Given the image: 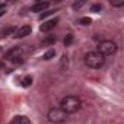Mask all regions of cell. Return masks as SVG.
Instances as JSON below:
<instances>
[{
    "instance_id": "277c9868",
    "label": "cell",
    "mask_w": 124,
    "mask_h": 124,
    "mask_svg": "<svg viewBox=\"0 0 124 124\" xmlns=\"http://www.w3.org/2000/svg\"><path fill=\"white\" fill-rule=\"evenodd\" d=\"M48 120L51 123H63L66 118H67V114L63 111V109H60V108H51L47 114Z\"/></svg>"
},
{
    "instance_id": "6da1fadb",
    "label": "cell",
    "mask_w": 124,
    "mask_h": 124,
    "mask_svg": "<svg viewBox=\"0 0 124 124\" xmlns=\"http://www.w3.org/2000/svg\"><path fill=\"white\" fill-rule=\"evenodd\" d=\"M80 99L78 96H73V95H69V96H64L60 102V109H63L66 114H73L76 111L80 109Z\"/></svg>"
},
{
    "instance_id": "d6986e66",
    "label": "cell",
    "mask_w": 124,
    "mask_h": 124,
    "mask_svg": "<svg viewBox=\"0 0 124 124\" xmlns=\"http://www.w3.org/2000/svg\"><path fill=\"white\" fill-rule=\"evenodd\" d=\"M82 5H83V2H80V3H75V5H73V8H75V9H78V8H80Z\"/></svg>"
},
{
    "instance_id": "ba28073f",
    "label": "cell",
    "mask_w": 124,
    "mask_h": 124,
    "mask_svg": "<svg viewBox=\"0 0 124 124\" xmlns=\"http://www.w3.org/2000/svg\"><path fill=\"white\" fill-rule=\"evenodd\" d=\"M48 6H50L48 2H38V3H35L34 6H31V10H32V12H42V10L48 9Z\"/></svg>"
},
{
    "instance_id": "5b68a950",
    "label": "cell",
    "mask_w": 124,
    "mask_h": 124,
    "mask_svg": "<svg viewBox=\"0 0 124 124\" xmlns=\"http://www.w3.org/2000/svg\"><path fill=\"white\" fill-rule=\"evenodd\" d=\"M22 55H23V50L21 47H13L6 53L5 58L9 61H13V63H19V61H22Z\"/></svg>"
},
{
    "instance_id": "30bf717a",
    "label": "cell",
    "mask_w": 124,
    "mask_h": 124,
    "mask_svg": "<svg viewBox=\"0 0 124 124\" xmlns=\"http://www.w3.org/2000/svg\"><path fill=\"white\" fill-rule=\"evenodd\" d=\"M31 85H32V78H31V76H25V78L22 79V86L28 88V86H31Z\"/></svg>"
},
{
    "instance_id": "52a82bcc",
    "label": "cell",
    "mask_w": 124,
    "mask_h": 124,
    "mask_svg": "<svg viewBox=\"0 0 124 124\" xmlns=\"http://www.w3.org/2000/svg\"><path fill=\"white\" fill-rule=\"evenodd\" d=\"M58 23V19H51V21H47V22H44L41 26H39V31L41 32H48V31H51L55 25Z\"/></svg>"
},
{
    "instance_id": "9a60e30c",
    "label": "cell",
    "mask_w": 124,
    "mask_h": 124,
    "mask_svg": "<svg viewBox=\"0 0 124 124\" xmlns=\"http://www.w3.org/2000/svg\"><path fill=\"white\" fill-rule=\"evenodd\" d=\"M12 32H15V28H12V26H9V28H3V31H2L3 35H6V34H12Z\"/></svg>"
},
{
    "instance_id": "ac0fdd59",
    "label": "cell",
    "mask_w": 124,
    "mask_h": 124,
    "mask_svg": "<svg viewBox=\"0 0 124 124\" xmlns=\"http://www.w3.org/2000/svg\"><path fill=\"white\" fill-rule=\"evenodd\" d=\"M111 5L115 6V8H118V6H124V0H121V2H111Z\"/></svg>"
},
{
    "instance_id": "2e32d148",
    "label": "cell",
    "mask_w": 124,
    "mask_h": 124,
    "mask_svg": "<svg viewBox=\"0 0 124 124\" xmlns=\"http://www.w3.org/2000/svg\"><path fill=\"white\" fill-rule=\"evenodd\" d=\"M72 41H73V35H70V34L66 35V38H64V44H66V45H70Z\"/></svg>"
},
{
    "instance_id": "7c38bea8",
    "label": "cell",
    "mask_w": 124,
    "mask_h": 124,
    "mask_svg": "<svg viewBox=\"0 0 124 124\" xmlns=\"http://www.w3.org/2000/svg\"><path fill=\"white\" fill-rule=\"evenodd\" d=\"M79 23L80 25H89V23H92V19L91 18H80L79 19Z\"/></svg>"
},
{
    "instance_id": "e0dca14e",
    "label": "cell",
    "mask_w": 124,
    "mask_h": 124,
    "mask_svg": "<svg viewBox=\"0 0 124 124\" xmlns=\"http://www.w3.org/2000/svg\"><path fill=\"white\" fill-rule=\"evenodd\" d=\"M91 9H92V12H99V10L102 9V6H101V5H93Z\"/></svg>"
},
{
    "instance_id": "4fadbf2b",
    "label": "cell",
    "mask_w": 124,
    "mask_h": 124,
    "mask_svg": "<svg viewBox=\"0 0 124 124\" xmlns=\"http://www.w3.org/2000/svg\"><path fill=\"white\" fill-rule=\"evenodd\" d=\"M54 42H55V38H54V37H50V38H47V39H44V41H42V44H44V45L54 44Z\"/></svg>"
},
{
    "instance_id": "7a4b0ae2",
    "label": "cell",
    "mask_w": 124,
    "mask_h": 124,
    "mask_svg": "<svg viewBox=\"0 0 124 124\" xmlns=\"http://www.w3.org/2000/svg\"><path fill=\"white\" fill-rule=\"evenodd\" d=\"M105 63V57L98 51H91L85 55V64L91 69H99Z\"/></svg>"
},
{
    "instance_id": "ffe728a7",
    "label": "cell",
    "mask_w": 124,
    "mask_h": 124,
    "mask_svg": "<svg viewBox=\"0 0 124 124\" xmlns=\"http://www.w3.org/2000/svg\"><path fill=\"white\" fill-rule=\"evenodd\" d=\"M2 67H3V64H2V63H0V69H2Z\"/></svg>"
},
{
    "instance_id": "8992f818",
    "label": "cell",
    "mask_w": 124,
    "mask_h": 124,
    "mask_svg": "<svg viewBox=\"0 0 124 124\" xmlns=\"http://www.w3.org/2000/svg\"><path fill=\"white\" fill-rule=\"evenodd\" d=\"M31 31H32V28L28 26V25H25V26H21V28L15 29L13 37H15V38H23V37H28V35L31 34Z\"/></svg>"
},
{
    "instance_id": "8fae6325",
    "label": "cell",
    "mask_w": 124,
    "mask_h": 124,
    "mask_svg": "<svg viewBox=\"0 0 124 124\" xmlns=\"http://www.w3.org/2000/svg\"><path fill=\"white\" fill-rule=\"evenodd\" d=\"M54 55H55V51H54V50H50V51H47V53L42 55V58H44V60H51Z\"/></svg>"
},
{
    "instance_id": "3957f363",
    "label": "cell",
    "mask_w": 124,
    "mask_h": 124,
    "mask_svg": "<svg viewBox=\"0 0 124 124\" xmlns=\"http://www.w3.org/2000/svg\"><path fill=\"white\" fill-rule=\"evenodd\" d=\"M115 51H117V44H115L114 41L107 39V41H102V42L98 45V53H101L104 57H105V55H112Z\"/></svg>"
},
{
    "instance_id": "9c48e42d",
    "label": "cell",
    "mask_w": 124,
    "mask_h": 124,
    "mask_svg": "<svg viewBox=\"0 0 124 124\" xmlns=\"http://www.w3.org/2000/svg\"><path fill=\"white\" fill-rule=\"evenodd\" d=\"M29 123H31L29 118L25 117V115H16L12 120V124H29Z\"/></svg>"
},
{
    "instance_id": "44dd1931",
    "label": "cell",
    "mask_w": 124,
    "mask_h": 124,
    "mask_svg": "<svg viewBox=\"0 0 124 124\" xmlns=\"http://www.w3.org/2000/svg\"><path fill=\"white\" fill-rule=\"evenodd\" d=\"M0 50H2V48H0Z\"/></svg>"
},
{
    "instance_id": "5bb4252c",
    "label": "cell",
    "mask_w": 124,
    "mask_h": 124,
    "mask_svg": "<svg viewBox=\"0 0 124 124\" xmlns=\"http://www.w3.org/2000/svg\"><path fill=\"white\" fill-rule=\"evenodd\" d=\"M53 13H54V10H47V12H44V13L39 15V19H45L47 16H50V15H53Z\"/></svg>"
}]
</instances>
